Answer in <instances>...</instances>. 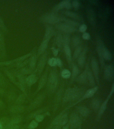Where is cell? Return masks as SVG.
<instances>
[{
  "mask_svg": "<svg viewBox=\"0 0 114 129\" xmlns=\"http://www.w3.org/2000/svg\"><path fill=\"white\" fill-rule=\"evenodd\" d=\"M41 19L43 23L49 24H57L62 21V16L54 13H49L43 15Z\"/></svg>",
  "mask_w": 114,
  "mask_h": 129,
  "instance_id": "6da1fadb",
  "label": "cell"
},
{
  "mask_svg": "<svg viewBox=\"0 0 114 129\" xmlns=\"http://www.w3.org/2000/svg\"><path fill=\"white\" fill-rule=\"evenodd\" d=\"M81 91L78 89H69L66 92L64 97V101L69 102L77 99L81 95Z\"/></svg>",
  "mask_w": 114,
  "mask_h": 129,
  "instance_id": "7a4b0ae2",
  "label": "cell"
},
{
  "mask_svg": "<svg viewBox=\"0 0 114 129\" xmlns=\"http://www.w3.org/2000/svg\"><path fill=\"white\" fill-rule=\"evenodd\" d=\"M70 37L68 35H66L63 37V45L64 51L65 54L68 62L69 63L72 62V56L70 46Z\"/></svg>",
  "mask_w": 114,
  "mask_h": 129,
  "instance_id": "3957f363",
  "label": "cell"
},
{
  "mask_svg": "<svg viewBox=\"0 0 114 129\" xmlns=\"http://www.w3.org/2000/svg\"><path fill=\"white\" fill-rule=\"evenodd\" d=\"M103 41L100 39H98L96 41V50L99 55L101 66L103 67L104 65V60L103 56V51L105 47Z\"/></svg>",
  "mask_w": 114,
  "mask_h": 129,
  "instance_id": "277c9868",
  "label": "cell"
},
{
  "mask_svg": "<svg viewBox=\"0 0 114 129\" xmlns=\"http://www.w3.org/2000/svg\"><path fill=\"white\" fill-rule=\"evenodd\" d=\"M55 27L58 30L66 33H70L76 32L77 29L73 27L64 23L57 24Z\"/></svg>",
  "mask_w": 114,
  "mask_h": 129,
  "instance_id": "5b68a950",
  "label": "cell"
},
{
  "mask_svg": "<svg viewBox=\"0 0 114 129\" xmlns=\"http://www.w3.org/2000/svg\"><path fill=\"white\" fill-rule=\"evenodd\" d=\"M58 82V78L56 73L52 72L50 75L48 82V86L50 90L53 91L55 90Z\"/></svg>",
  "mask_w": 114,
  "mask_h": 129,
  "instance_id": "8992f818",
  "label": "cell"
},
{
  "mask_svg": "<svg viewBox=\"0 0 114 129\" xmlns=\"http://www.w3.org/2000/svg\"><path fill=\"white\" fill-rule=\"evenodd\" d=\"M114 70L113 65H109L105 67L104 71V76L106 80L111 81L114 79Z\"/></svg>",
  "mask_w": 114,
  "mask_h": 129,
  "instance_id": "52a82bcc",
  "label": "cell"
},
{
  "mask_svg": "<svg viewBox=\"0 0 114 129\" xmlns=\"http://www.w3.org/2000/svg\"><path fill=\"white\" fill-rule=\"evenodd\" d=\"M44 96L43 95H40L34 99L29 104L28 110V112H30L38 107L42 103L43 100Z\"/></svg>",
  "mask_w": 114,
  "mask_h": 129,
  "instance_id": "ba28073f",
  "label": "cell"
},
{
  "mask_svg": "<svg viewBox=\"0 0 114 129\" xmlns=\"http://www.w3.org/2000/svg\"><path fill=\"white\" fill-rule=\"evenodd\" d=\"M86 16L88 21L92 26H94L96 24V18L95 12L92 8H89L86 11Z\"/></svg>",
  "mask_w": 114,
  "mask_h": 129,
  "instance_id": "9c48e42d",
  "label": "cell"
},
{
  "mask_svg": "<svg viewBox=\"0 0 114 129\" xmlns=\"http://www.w3.org/2000/svg\"><path fill=\"white\" fill-rule=\"evenodd\" d=\"M91 64L93 72L94 75L97 83L99 82V65L96 58L95 57H92L91 60Z\"/></svg>",
  "mask_w": 114,
  "mask_h": 129,
  "instance_id": "30bf717a",
  "label": "cell"
},
{
  "mask_svg": "<svg viewBox=\"0 0 114 129\" xmlns=\"http://www.w3.org/2000/svg\"><path fill=\"white\" fill-rule=\"evenodd\" d=\"M65 15L70 18L73 20L77 22H84V19L81 16L77 13L69 11H66L64 12Z\"/></svg>",
  "mask_w": 114,
  "mask_h": 129,
  "instance_id": "8fae6325",
  "label": "cell"
},
{
  "mask_svg": "<svg viewBox=\"0 0 114 129\" xmlns=\"http://www.w3.org/2000/svg\"><path fill=\"white\" fill-rule=\"evenodd\" d=\"M72 7V4L70 0H64L60 2L58 4H57L54 8V10L55 11H58L64 8H65L67 10H69L71 9Z\"/></svg>",
  "mask_w": 114,
  "mask_h": 129,
  "instance_id": "7c38bea8",
  "label": "cell"
},
{
  "mask_svg": "<svg viewBox=\"0 0 114 129\" xmlns=\"http://www.w3.org/2000/svg\"><path fill=\"white\" fill-rule=\"evenodd\" d=\"M25 107L22 105H14L10 109V113L15 115H18L23 113L25 111Z\"/></svg>",
  "mask_w": 114,
  "mask_h": 129,
  "instance_id": "4fadbf2b",
  "label": "cell"
},
{
  "mask_svg": "<svg viewBox=\"0 0 114 129\" xmlns=\"http://www.w3.org/2000/svg\"><path fill=\"white\" fill-rule=\"evenodd\" d=\"M87 52L86 48H85L82 50V52L78 58V63L80 67H83L85 64Z\"/></svg>",
  "mask_w": 114,
  "mask_h": 129,
  "instance_id": "5bb4252c",
  "label": "cell"
},
{
  "mask_svg": "<svg viewBox=\"0 0 114 129\" xmlns=\"http://www.w3.org/2000/svg\"><path fill=\"white\" fill-rule=\"evenodd\" d=\"M80 119L78 115L76 113H73L71 115L70 119V123L71 127L76 128L78 126L79 123Z\"/></svg>",
  "mask_w": 114,
  "mask_h": 129,
  "instance_id": "9a60e30c",
  "label": "cell"
},
{
  "mask_svg": "<svg viewBox=\"0 0 114 129\" xmlns=\"http://www.w3.org/2000/svg\"><path fill=\"white\" fill-rule=\"evenodd\" d=\"M62 21H64V23L75 28L80 26L79 22L70 18L62 17Z\"/></svg>",
  "mask_w": 114,
  "mask_h": 129,
  "instance_id": "2e32d148",
  "label": "cell"
},
{
  "mask_svg": "<svg viewBox=\"0 0 114 129\" xmlns=\"http://www.w3.org/2000/svg\"><path fill=\"white\" fill-rule=\"evenodd\" d=\"M111 95L109 94L108 95V97H107V99H106L105 101L103 103L101 106L100 108L99 112V113L98 114V118H100L101 116L103 114L105 111L106 109V106H107V105L108 100H109V98L111 97Z\"/></svg>",
  "mask_w": 114,
  "mask_h": 129,
  "instance_id": "e0dca14e",
  "label": "cell"
},
{
  "mask_svg": "<svg viewBox=\"0 0 114 129\" xmlns=\"http://www.w3.org/2000/svg\"><path fill=\"white\" fill-rule=\"evenodd\" d=\"M37 80V77L34 74H32L26 78V83L28 86H31L35 84Z\"/></svg>",
  "mask_w": 114,
  "mask_h": 129,
  "instance_id": "ac0fdd59",
  "label": "cell"
},
{
  "mask_svg": "<svg viewBox=\"0 0 114 129\" xmlns=\"http://www.w3.org/2000/svg\"><path fill=\"white\" fill-rule=\"evenodd\" d=\"M68 117L66 114L61 115L56 120L55 122L57 124L60 125H63L67 122Z\"/></svg>",
  "mask_w": 114,
  "mask_h": 129,
  "instance_id": "d6986e66",
  "label": "cell"
},
{
  "mask_svg": "<svg viewBox=\"0 0 114 129\" xmlns=\"http://www.w3.org/2000/svg\"><path fill=\"white\" fill-rule=\"evenodd\" d=\"M54 33V29L51 26L47 27L44 34V40H48L52 37Z\"/></svg>",
  "mask_w": 114,
  "mask_h": 129,
  "instance_id": "ffe728a7",
  "label": "cell"
},
{
  "mask_svg": "<svg viewBox=\"0 0 114 129\" xmlns=\"http://www.w3.org/2000/svg\"><path fill=\"white\" fill-rule=\"evenodd\" d=\"M46 59H47V57L45 56V55H43L39 62L37 70L39 74H40L43 70L46 64Z\"/></svg>",
  "mask_w": 114,
  "mask_h": 129,
  "instance_id": "44dd1931",
  "label": "cell"
},
{
  "mask_svg": "<svg viewBox=\"0 0 114 129\" xmlns=\"http://www.w3.org/2000/svg\"><path fill=\"white\" fill-rule=\"evenodd\" d=\"M98 90V88L97 87H94L92 89L88 90L85 93V94L83 96L84 99H87V98H90L92 96L94 95V94L96 93Z\"/></svg>",
  "mask_w": 114,
  "mask_h": 129,
  "instance_id": "7402d4cb",
  "label": "cell"
},
{
  "mask_svg": "<svg viewBox=\"0 0 114 129\" xmlns=\"http://www.w3.org/2000/svg\"><path fill=\"white\" fill-rule=\"evenodd\" d=\"M103 56L104 60L109 61L112 60V54L107 48L105 46L103 51Z\"/></svg>",
  "mask_w": 114,
  "mask_h": 129,
  "instance_id": "603a6c76",
  "label": "cell"
},
{
  "mask_svg": "<svg viewBox=\"0 0 114 129\" xmlns=\"http://www.w3.org/2000/svg\"><path fill=\"white\" fill-rule=\"evenodd\" d=\"M49 41L48 40H44L42 43L38 50V53L39 54L43 53L47 49Z\"/></svg>",
  "mask_w": 114,
  "mask_h": 129,
  "instance_id": "cb8c5ba5",
  "label": "cell"
},
{
  "mask_svg": "<svg viewBox=\"0 0 114 129\" xmlns=\"http://www.w3.org/2000/svg\"><path fill=\"white\" fill-rule=\"evenodd\" d=\"M87 70H85L81 74L78 78V81L80 83H85L87 79Z\"/></svg>",
  "mask_w": 114,
  "mask_h": 129,
  "instance_id": "d4e9b609",
  "label": "cell"
},
{
  "mask_svg": "<svg viewBox=\"0 0 114 129\" xmlns=\"http://www.w3.org/2000/svg\"><path fill=\"white\" fill-rule=\"evenodd\" d=\"M78 110L80 114L81 115L84 116H86L89 114V109L85 107H79L78 108Z\"/></svg>",
  "mask_w": 114,
  "mask_h": 129,
  "instance_id": "484cf974",
  "label": "cell"
},
{
  "mask_svg": "<svg viewBox=\"0 0 114 129\" xmlns=\"http://www.w3.org/2000/svg\"><path fill=\"white\" fill-rule=\"evenodd\" d=\"M22 120V117L19 114L14 115L10 120L11 122L15 125H17L21 122Z\"/></svg>",
  "mask_w": 114,
  "mask_h": 129,
  "instance_id": "4316f807",
  "label": "cell"
},
{
  "mask_svg": "<svg viewBox=\"0 0 114 129\" xmlns=\"http://www.w3.org/2000/svg\"><path fill=\"white\" fill-rule=\"evenodd\" d=\"M26 94H21L16 99V103L17 105H22L25 102L26 98Z\"/></svg>",
  "mask_w": 114,
  "mask_h": 129,
  "instance_id": "83f0119b",
  "label": "cell"
},
{
  "mask_svg": "<svg viewBox=\"0 0 114 129\" xmlns=\"http://www.w3.org/2000/svg\"><path fill=\"white\" fill-rule=\"evenodd\" d=\"M43 109H40L37 111H34L32 113H30L28 115L27 117V119H32L35 118L37 116L41 114L43 111Z\"/></svg>",
  "mask_w": 114,
  "mask_h": 129,
  "instance_id": "f1b7e54d",
  "label": "cell"
},
{
  "mask_svg": "<svg viewBox=\"0 0 114 129\" xmlns=\"http://www.w3.org/2000/svg\"><path fill=\"white\" fill-rule=\"evenodd\" d=\"M47 75L45 74H44L42 77L39 82L38 86V90H40L44 87L47 81Z\"/></svg>",
  "mask_w": 114,
  "mask_h": 129,
  "instance_id": "f546056e",
  "label": "cell"
},
{
  "mask_svg": "<svg viewBox=\"0 0 114 129\" xmlns=\"http://www.w3.org/2000/svg\"><path fill=\"white\" fill-rule=\"evenodd\" d=\"M82 50H83L82 46L79 45L76 47L73 54V58L75 59L78 58L79 56L82 52Z\"/></svg>",
  "mask_w": 114,
  "mask_h": 129,
  "instance_id": "4dcf8cb0",
  "label": "cell"
},
{
  "mask_svg": "<svg viewBox=\"0 0 114 129\" xmlns=\"http://www.w3.org/2000/svg\"><path fill=\"white\" fill-rule=\"evenodd\" d=\"M87 79L91 86H94L95 84V80L92 72L91 71L87 72Z\"/></svg>",
  "mask_w": 114,
  "mask_h": 129,
  "instance_id": "1f68e13d",
  "label": "cell"
},
{
  "mask_svg": "<svg viewBox=\"0 0 114 129\" xmlns=\"http://www.w3.org/2000/svg\"><path fill=\"white\" fill-rule=\"evenodd\" d=\"M63 38L61 34L57 35L56 38V43L58 48L61 47L63 45Z\"/></svg>",
  "mask_w": 114,
  "mask_h": 129,
  "instance_id": "d6a6232c",
  "label": "cell"
},
{
  "mask_svg": "<svg viewBox=\"0 0 114 129\" xmlns=\"http://www.w3.org/2000/svg\"><path fill=\"white\" fill-rule=\"evenodd\" d=\"M81 42V39L80 37L78 36H75L72 39V44L74 47H77L79 46Z\"/></svg>",
  "mask_w": 114,
  "mask_h": 129,
  "instance_id": "836d02e7",
  "label": "cell"
},
{
  "mask_svg": "<svg viewBox=\"0 0 114 129\" xmlns=\"http://www.w3.org/2000/svg\"><path fill=\"white\" fill-rule=\"evenodd\" d=\"M61 76L63 78H69L71 76V72L68 70H64L61 72Z\"/></svg>",
  "mask_w": 114,
  "mask_h": 129,
  "instance_id": "e575fe53",
  "label": "cell"
},
{
  "mask_svg": "<svg viewBox=\"0 0 114 129\" xmlns=\"http://www.w3.org/2000/svg\"><path fill=\"white\" fill-rule=\"evenodd\" d=\"M79 70L77 67L76 65H73L72 68V78L74 79L78 75Z\"/></svg>",
  "mask_w": 114,
  "mask_h": 129,
  "instance_id": "d590c367",
  "label": "cell"
},
{
  "mask_svg": "<svg viewBox=\"0 0 114 129\" xmlns=\"http://www.w3.org/2000/svg\"><path fill=\"white\" fill-rule=\"evenodd\" d=\"M92 106L94 110H98L100 106V101L98 99H94L92 103Z\"/></svg>",
  "mask_w": 114,
  "mask_h": 129,
  "instance_id": "8d00e7d4",
  "label": "cell"
},
{
  "mask_svg": "<svg viewBox=\"0 0 114 129\" xmlns=\"http://www.w3.org/2000/svg\"><path fill=\"white\" fill-rule=\"evenodd\" d=\"M7 98L9 102H12L14 101L16 98V95L15 93L13 91L9 92L7 96Z\"/></svg>",
  "mask_w": 114,
  "mask_h": 129,
  "instance_id": "74e56055",
  "label": "cell"
},
{
  "mask_svg": "<svg viewBox=\"0 0 114 129\" xmlns=\"http://www.w3.org/2000/svg\"><path fill=\"white\" fill-rule=\"evenodd\" d=\"M36 62V56H34L30 59L29 63V68L31 70L35 68Z\"/></svg>",
  "mask_w": 114,
  "mask_h": 129,
  "instance_id": "f35d334b",
  "label": "cell"
},
{
  "mask_svg": "<svg viewBox=\"0 0 114 129\" xmlns=\"http://www.w3.org/2000/svg\"><path fill=\"white\" fill-rule=\"evenodd\" d=\"M5 73L11 81H12L13 83H15V78L13 74L11 73V72H9V71H5Z\"/></svg>",
  "mask_w": 114,
  "mask_h": 129,
  "instance_id": "ab89813d",
  "label": "cell"
},
{
  "mask_svg": "<svg viewBox=\"0 0 114 129\" xmlns=\"http://www.w3.org/2000/svg\"><path fill=\"white\" fill-rule=\"evenodd\" d=\"M16 87L22 91L25 92L26 90V85L19 82H15L14 83Z\"/></svg>",
  "mask_w": 114,
  "mask_h": 129,
  "instance_id": "60d3db41",
  "label": "cell"
},
{
  "mask_svg": "<svg viewBox=\"0 0 114 129\" xmlns=\"http://www.w3.org/2000/svg\"><path fill=\"white\" fill-rule=\"evenodd\" d=\"M72 5L75 10H78L79 9L80 6V4L79 1L77 0H74L72 2Z\"/></svg>",
  "mask_w": 114,
  "mask_h": 129,
  "instance_id": "b9f144b4",
  "label": "cell"
},
{
  "mask_svg": "<svg viewBox=\"0 0 114 129\" xmlns=\"http://www.w3.org/2000/svg\"><path fill=\"white\" fill-rule=\"evenodd\" d=\"M38 126V122L36 120H33L30 122L28 128L29 129H34L37 128Z\"/></svg>",
  "mask_w": 114,
  "mask_h": 129,
  "instance_id": "7bdbcfd3",
  "label": "cell"
},
{
  "mask_svg": "<svg viewBox=\"0 0 114 129\" xmlns=\"http://www.w3.org/2000/svg\"><path fill=\"white\" fill-rule=\"evenodd\" d=\"M48 64L50 66H55L57 65V60L56 58H50L49 60L48 61Z\"/></svg>",
  "mask_w": 114,
  "mask_h": 129,
  "instance_id": "ee69618b",
  "label": "cell"
},
{
  "mask_svg": "<svg viewBox=\"0 0 114 129\" xmlns=\"http://www.w3.org/2000/svg\"><path fill=\"white\" fill-rule=\"evenodd\" d=\"M87 29V26L84 24L80 26L79 27V31L81 32H82V33H85Z\"/></svg>",
  "mask_w": 114,
  "mask_h": 129,
  "instance_id": "f6af8a7d",
  "label": "cell"
},
{
  "mask_svg": "<svg viewBox=\"0 0 114 129\" xmlns=\"http://www.w3.org/2000/svg\"><path fill=\"white\" fill-rule=\"evenodd\" d=\"M31 70L29 68H25L21 70V73L22 74H30Z\"/></svg>",
  "mask_w": 114,
  "mask_h": 129,
  "instance_id": "bcb514c9",
  "label": "cell"
},
{
  "mask_svg": "<svg viewBox=\"0 0 114 129\" xmlns=\"http://www.w3.org/2000/svg\"><path fill=\"white\" fill-rule=\"evenodd\" d=\"M7 85L6 81L3 78L0 77V87L2 88H5Z\"/></svg>",
  "mask_w": 114,
  "mask_h": 129,
  "instance_id": "7dc6e473",
  "label": "cell"
},
{
  "mask_svg": "<svg viewBox=\"0 0 114 129\" xmlns=\"http://www.w3.org/2000/svg\"><path fill=\"white\" fill-rule=\"evenodd\" d=\"M44 118V116L43 115L40 114L37 116L35 117L36 121L38 122H40L42 121Z\"/></svg>",
  "mask_w": 114,
  "mask_h": 129,
  "instance_id": "c3c4849f",
  "label": "cell"
},
{
  "mask_svg": "<svg viewBox=\"0 0 114 129\" xmlns=\"http://www.w3.org/2000/svg\"><path fill=\"white\" fill-rule=\"evenodd\" d=\"M82 37L85 40H89L90 38V36L89 33L85 32L82 35Z\"/></svg>",
  "mask_w": 114,
  "mask_h": 129,
  "instance_id": "681fc988",
  "label": "cell"
},
{
  "mask_svg": "<svg viewBox=\"0 0 114 129\" xmlns=\"http://www.w3.org/2000/svg\"><path fill=\"white\" fill-rule=\"evenodd\" d=\"M57 60V65L59 66V67H61L62 65V63L61 60L60 58H56Z\"/></svg>",
  "mask_w": 114,
  "mask_h": 129,
  "instance_id": "f907efd6",
  "label": "cell"
},
{
  "mask_svg": "<svg viewBox=\"0 0 114 129\" xmlns=\"http://www.w3.org/2000/svg\"><path fill=\"white\" fill-rule=\"evenodd\" d=\"M53 54L55 56H57L58 54V50L55 48H52Z\"/></svg>",
  "mask_w": 114,
  "mask_h": 129,
  "instance_id": "816d5d0a",
  "label": "cell"
},
{
  "mask_svg": "<svg viewBox=\"0 0 114 129\" xmlns=\"http://www.w3.org/2000/svg\"><path fill=\"white\" fill-rule=\"evenodd\" d=\"M0 27L1 28L4 30H5V27L3 21L0 18Z\"/></svg>",
  "mask_w": 114,
  "mask_h": 129,
  "instance_id": "f5cc1de1",
  "label": "cell"
},
{
  "mask_svg": "<svg viewBox=\"0 0 114 129\" xmlns=\"http://www.w3.org/2000/svg\"><path fill=\"white\" fill-rule=\"evenodd\" d=\"M4 107V104L3 102L0 99V109H2Z\"/></svg>",
  "mask_w": 114,
  "mask_h": 129,
  "instance_id": "db71d44e",
  "label": "cell"
},
{
  "mask_svg": "<svg viewBox=\"0 0 114 129\" xmlns=\"http://www.w3.org/2000/svg\"><path fill=\"white\" fill-rule=\"evenodd\" d=\"M5 92L3 88L0 87V95H3L5 93Z\"/></svg>",
  "mask_w": 114,
  "mask_h": 129,
  "instance_id": "11a10c76",
  "label": "cell"
},
{
  "mask_svg": "<svg viewBox=\"0 0 114 129\" xmlns=\"http://www.w3.org/2000/svg\"><path fill=\"white\" fill-rule=\"evenodd\" d=\"M0 129H2V125L0 123Z\"/></svg>",
  "mask_w": 114,
  "mask_h": 129,
  "instance_id": "9f6ffc18",
  "label": "cell"
},
{
  "mask_svg": "<svg viewBox=\"0 0 114 129\" xmlns=\"http://www.w3.org/2000/svg\"><path fill=\"white\" fill-rule=\"evenodd\" d=\"M0 78H3V76L2 74H1V73L0 72Z\"/></svg>",
  "mask_w": 114,
  "mask_h": 129,
  "instance_id": "6f0895ef",
  "label": "cell"
},
{
  "mask_svg": "<svg viewBox=\"0 0 114 129\" xmlns=\"http://www.w3.org/2000/svg\"><path fill=\"white\" fill-rule=\"evenodd\" d=\"M68 129L67 128H64V129Z\"/></svg>",
  "mask_w": 114,
  "mask_h": 129,
  "instance_id": "680465c9",
  "label": "cell"
},
{
  "mask_svg": "<svg viewBox=\"0 0 114 129\" xmlns=\"http://www.w3.org/2000/svg\"><path fill=\"white\" fill-rule=\"evenodd\" d=\"M0 48H1V46L0 44Z\"/></svg>",
  "mask_w": 114,
  "mask_h": 129,
  "instance_id": "91938a15",
  "label": "cell"
}]
</instances>
